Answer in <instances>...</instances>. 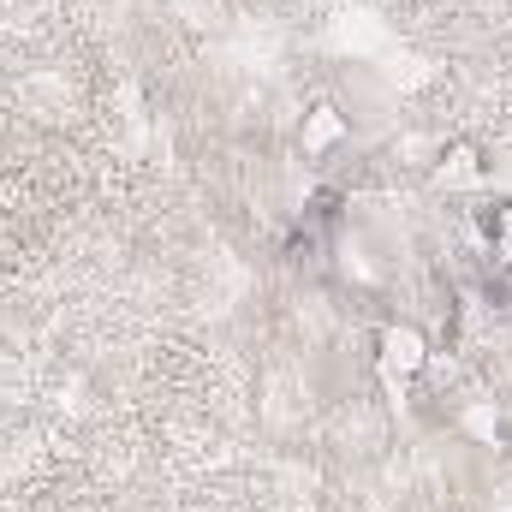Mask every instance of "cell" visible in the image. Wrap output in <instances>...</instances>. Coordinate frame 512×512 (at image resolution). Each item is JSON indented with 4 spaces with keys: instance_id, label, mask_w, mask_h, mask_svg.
I'll use <instances>...</instances> for the list:
<instances>
[{
    "instance_id": "obj_1",
    "label": "cell",
    "mask_w": 512,
    "mask_h": 512,
    "mask_svg": "<svg viewBox=\"0 0 512 512\" xmlns=\"http://www.w3.org/2000/svg\"><path fill=\"white\" fill-rule=\"evenodd\" d=\"M376 364H382L387 382H411V376L429 364V340H423L417 328H382V340H376Z\"/></svg>"
},
{
    "instance_id": "obj_2",
    "label": "cell",
    "mask_w": 512,
    "mask_h": 512,
    "mask_svg": "<svg viewBox=\"0 0 512 512\" xmlns=\"http://www.w3.org/2000/svg\"><path fill=\"white\" fill-rule=\"evenodd\" d=\"M435 185H447V191L483 185V149H477V143H453V149L441 155V167H435Z\"/></svg>"
},
{
    "instance_id": "obj_3",
    "label": "cell",
    "mask_w": 512,
    "mask_h": 512,
    "mask_svg": "<svg viewBox=\"0 0 512 512\" xmlns=\"http://www.w3.org/2000/svg\"><path fill=\"white\" fill-rule=\"evenodd\" d=\"M483 239H489V256L512 268V203H495L489 215H483Z\"/></svg>"
},
{
    "instance_id": "obj_4",
    "label": "cell",
    "mask_w": 512,
    "mask_h": 512,
    "mask_svg": "<svg viewBox=\"0 0 512 512\" xmlns=\"http://www.w3.org/2000/svg\"><path fill=\"white\" fill-rule=\"evenodd\" d=\"M340 131H346V126H340V114H334V108H316V114H310V126H304V149H328Z\"/></svg>"
}]
</instances>
